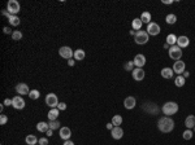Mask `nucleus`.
<instances>
[{"mask_svg":"<svg viewBox=\"0 0 195 145\" xmlns=\"http://www.w3.org/2000/svg\"><path fill=\"white\" fill-rule=\"evenodd\" d=\"M157 128L160 130L164 134H168V132H172L173 128H174V120L169 117H161L160 119L157 120Z\"/></svg>","mask_w":195,"mask_h":145,"instance_id":"obj_1","label":"nucleus"},{"mask_svg":"<svg viewBox=\"0 0 195 145\" xmlns=\"http://www.w3.org/2000/svg\"><path fill=\"white\" fill-rule=\"evenodd\" d=\"M161 110H163V113L165 114V115H173V114H176L177 111H178V104H177V102H173V101H168L164 104Z\"/></svg>","mask_w":195,"mask_h":145,"instance_id":"obj_2","label":"nucleus"},{"mask_svg":"<svg viewBox=\"0 0 195 145\" xmlns=\"http://www.w3.org/2000/svg\"><path fill=\"white\" fill-rule=\"evenodd\" d=\"M7 9L8 12L12 14V16H16L17 13H20V9H21V5L17 0H9L7 3Z\"/></svg>","mask_w":195,"mask_h":145,"instance_id":"obj_3","label":"nucleus"},{"mask_svg":"<svg viewBox=\"0 0 195 145\" xmlns=\"http://www.w3.org/2000/svg\"><path fill=\"white\" fill-rule=\"evenodd\" d=\"M148 38H150V35L147 34V31H140V30L137 31L135 35H134V40H135V43L139 45L146 44L147 42H148Z\"/></svg>","mask_w":195,"mask_h":145,"instance_id":"obj_4","label":"nucleus"},{"mask_svg":"<svg viewBox=\"0 0 195 145\" xmlns=\"http://www.w3.org/2000/svg\"><path fill=\"white\" fill-rule=\"evenodd\" d=\"M169 57L172 60H174V61H178V60H181L182 57V51L181 48L178 47V45H172V47L169 48Z\"/></svg>","mask_w":195,"mask_h":145,"instance_id":"obj_5","label":"nucleus"},{"mask_svg":"<svg viewBox=\"0 0 195 145\" xmlns=\"http://www.w3.org/2000/svg\"><path fill=\"white\" fill-rule=\"evenodd\" d=\"M142 110H145L148 114H157L159 113V106L155 102H145L142 105Z\"/></svg>","mask_w":195,"mask_h":145,"instance_id":"obj_6","label":"nucleus"},{"mask_svg":"<svg viewBox=\"0 0 195 145\" xmlns=\"http://www.w3.org/2000/svg\"><path fill=\"white\" fill-rule=\"evenodd\" d=\"M46 105H48L51 109L57 108V105H59L57 96H56L55 93H48V95L46 96Z\"/></svg>","mask_w":195,"mask_h":145,"instance_id":"obj_7","label":"nucleus"},{"mask_svg":"<svg viewBox=\"0 0 195 145\" xmlns=\"http://www.w3.org/2000/svg\"><path fill=\"white\" fill-rule=\"evenodd\" d=\"M147 34L148 35H152V36H156L160 34V26L157 25L156 22H150L148 25H147Z\"/></svg>","mask_w":195,"mask_h":145,"instance_id":"obj_8","label":"nucleus"},{"mask_svg":"<svg viewBox=\"0 0 195 145\" xmlns=\"http://www.w3.org/2000/svg\"><path fill=\"white\" fill-rule=\"evenodd\" d=\"M59 53H60V56H61L62 58H67V60H72V57H74V52L72 51V48L67 47V45L60 48Z\"/></svg>","mask_w":195,"mask_h":145,"instance_id":"obj_9","label":"nucleus"},{"mask_svg":"<svg viewBox=\"0 0 195 145\" xmlns=\"http://www.w3.org/2000/svg\"><path fill=\"white\" fill-rule=\"evenodd\" d=\"M12 106L14 109H17V110H22L25 108V101H23V99L21 96H14L12 99Z\"/></svg>","mask_w":195,"mask_h":145,"instance_id":"obj_10","label":"nucleus"},{"mask_svg":"<svg viewBox=\"0 0 195 145\" xmlns=\"http://www.w3.org/2000/svg\"><path fill=\"white\" fill-rule=\"evenodd\" d=\"M133 79L134 80H137V82H140V80H143L145 79V75H146V72H145V70L143 69H140V68H137V69H134L133 71Z\"/></svg>","mask_w":195,"mask_h":145,"instance_id":"obj_11","label":"nucleus"},{"mask_svg":"<svg viewBox=\"0 0 195 145\" xmlns=\"http://www.w3.org/2000/svg\"><path fill=\"white\" fill-rule=\"evenodd\" d=\"M185 69H186V63L184 61H181V60L176 61L174 65H173V71H174L176 74H182V72H185Z\"/></svg>","mask_w":195,"mask_h":145,"instance_id":"obj_12","label":"nucleus"},{"mask_svg":"<svg viewBox=\"0 0 195 145\" xmlns=\"http://www.w3.org/2000/svg\"><path fill=\"white\" fill-rule=\"evenodd\" d=\"M135 105H137V100H135V97H133V96H128V97L124 100V106L128 110L134 109Z\"/></svg>","mask_w":195,"mask_h":145,"instance_id":"obj_13","label":"nucleus"},{"mask_svg":"<svg viewBox=\"0 0 195 145\" xmlns=\"http://www.w3.org/2000/svg\"><path fill=\"white\" fill-rule=\"evenodd\" d=\"M111 135H112V137L115 139V140H120V139H122V136H124V131H122V128L120 126H115L112 128V131H111Z\"/></svg>","mask_w":195,"mask_h":145,"instance_id":"obj_14","label":"nucleus"},{"mask_svg":"<svg viewBox=\"0 0 195 145\" xmlns=\"http://www.w3.org/2000/svg\"><path fill=\"white\" fill-rule=\"evenodd\" d=\"M134 65H135L137 68L142 69L143 66L146 65V57L143 56V54H137V56L134 57Z\"/></svg>","mask_w":195,"mask_h":145,"instance_id":"obj_15","label":"nucleus"},{"mask_svg":"<svg viewBox=\"0 0 195 145\" xmlns=\"http://www.w3.org/2000/svg\"><path fill=\"white\" fill-rule=\"evenodd\" d=\"M189 44H190V40H189L187 36H185V35L178 36V39H177V45H178L179 48H187Z\"/></svg>","mask_w":195,"mask_h":145,"instance_id":"obj_16","label":"nucleus"},{"mask_svg":"<svg viewBox=\"0 0 195 145\" xmlns=\"http://www.w3.org/2000/svg\"><path fill=\"white\" fill-rule=\"evenodd\" d=\"M16 91H17V93H18V95H29V93H30L28 84H25V83L17 84V86H16Z\"/></svg>","mask_w":195,"mask_h":145,"instance_id":"obj_17","label":"nucleus"},{"mask_svg":"<svg viewBox=\"0 0 195 145\" xmlns=\"http://www.w3.org/2000/svg\"><path fill=\"white\" fill-rule=\"evenodd\" d=\"M70 136H72L70 128H68V127H61V128H60V137H61L62 140H65V141L69 140Z\"/></svg>","mask_w":195,"mask_h":145,"instance_id":"obj_18","label":"nucleus"},{"mask_svg":"<svg viewBox=\"0 0 195 145\" xmlns=\"http://www.w3.org/2000/svg\"><path fill=\"white\" fill-rule=\"evenodd\" d=\"M161 77L165 78V79H170V78H173V74H174V71H173V69L170 68H164L163 70L160 71Z\"/></svg>","mask_w":195,"mask_h":145,"instance_id":"obj_19","label":"nucleus"},{"mask_svg":"<svg viewBox=\"0 0 195 145\" xmlns=\"http://www.w3.org/2000/svg\"><path fill=\"white\" fill-rule=\"evenodd\" d=\"M185 125H186V127H187L189 130L193 128V127H195V115L190 114V115L186 117V119H185Z\"/></svg>","mask_w":195,"mask_h":145,"instance_id":"obj_20","label":"nucleus"},{"mask_svg":"<svg viewBox=\"0 0 195 145\" xmlns=\"http://www.w3.org/2000/svg\"><path fill=\"white\" fill-rule=\"evenodd\" d=\"M48 119L50 120H57V117H59V109L57 108H53L48 111Z\"/></svg>","mask_w":195,"mask_h":145,"instance_id":"obj_21","label":"nucleus"},{"mask_svg":"<svg viewBox=\"0 0 195 145\" xmlns=\"http://www.w3.org/2000/svg\"><path fill=\"white\" fill-rule=\"evenodd\" d=\"M37 130L39 132H47L50 130V125L47 122H39L37 125Z\"/></svg>","mask_w":195,"mask_h":145,"instance_id":"obj_22","label":"nucleus"},{"mask_svg":"<svg viewBox=\"0 0 195 145\" xmlns=\"http://www.w3.org/2000/svg\"><path fill=\"white\" fill-rule=\"evenodd\" d=\"M142 26H143V22L140 21V18H134L133 22H131V27H133V30H138V31H139Z\"/></svg>","mask_w":195,"mask_h":145,"instance_id":"obj_23","label":"nucleus"},{"mask_svg":"<svg viewBox=\"0 0 195 145\" xmlns=\"http://www.w3.org/2000/svg\"><path fill=\"white\" fill-rule=\"evenodd\" d=\"M25 141L28 145H37L38 139H37V136H34V135H28L25 137Z\"/></svg>","mask_w":195,"mask_h":145,"instance_id":"obj_24","label":"nucleus"},{"mask_svg":"<svg viewBox=\"0 0 195 145\" xmlns=\"http://www.w3.org/2000/svg\"><path fill=\"white\" fill-rule=\"evenodd\" d=\"M140 21H142L143 23H147V25H148V23L151 22V13H150V12H143L142 16H140Z\"/></svg>","mask_w":195,"mask_h":145,"instance_id":"obj_25","label":"nucleus"},{"mask_svg":"<svg viewBox=\"0 0 195 145\" xmlns=\"http://www.w3.org/2000/svg\"><path fill=\"white\" fill-rule=\"evenodd\" d=\"M177 36L174 35V34H169L167 36V43L170 45V47H172V45H176V43H177Z\"/></svg>","mask_w":195,"mask_h":145,"instance_id":"obj_26","label":"nucleus"},{"mask_svg":"<svg viewBox=\"0 0 195 145\" xmlns=\"http://www.w3.org/2000/svg\"><path fill=\"white\" fill-rule=\"evenodd\" d=\"M185 83H186V79H185V77H182V75H178V77L174 79V84L177 87H184Z\"/></svg>","mask_w":195,"mask_h":145,"instance_id":"obj_27","label":"nucleus"},{"mask_svg":"<svg viewBox=\"0 0 195 145\" xmlns=\"http://www.w3.org/2000/svg\"><path fill=\"white\" fill-rule=\"evenodd\" d=\"M85 51L83 49H77L76 52H74V58L76 60H78V61H81V60H83L85 58Z\"/></svg>","mask_w":195,"mask_h":145,"instance_id":"obj_28","label":"nucleus"},{"mask_svg":"<svg viewBox=\"0 0 195 145\" xmlns=\"http://www.w3.org/2000/svg\"><path fill=\"white\" fill-rule=\"evenodd\" d=\"M165 21H167V23H169V25H174V23L177 22V17H176V14H168V16L165 17Z\"/></svg>","mask_w":195,"mask_h":145,"instance_id":"obj_29","label":"nucleus"},{"mask_svg":"<svg viewBox=\"0 0 195 145\" xmlns=\"http://www.w3.org/2000/svg\"><path fill=\"white\" fill-rule=\"evenodd\" d=\"M8 20H9V23H11L12 26H18L20 23H21L20 18L17 17V16H11L9 18H8Z\"/></svg>","mask_w":195,"mask_h":145,"instance_id":"obj_30","label":"nucleus"},{"mask_svg":"<svg viewBox=\"0 0 195 145\" xmlns=\"http://www.w3.org/2000/svg\"><path fill=\"white\" fill-rule=\"evenodd\" d=\"M112 125L113 126H121L122 125V117L118 115V114L115 115V117L112 118Z\"/></svg>","mask_w":195,"mask_h":145,"instance_id":"obj_31","label":"nucleus"},{"mask_svg":"<svg viewBox=\"0 0 195 145\" xmlns=\"http://www.w3.org/2000/svg\"><path fill=\"white\" fill-rule=\"evenodd\" d=\"M39 96H40V93H39L38 89H31V91H30V93H29V97L31 100H38Z\"/></svg>","mask_w":195,"mask_h":145,"instance_id":"obj_32","label":"nucleus"},{"mask_svg":"<svg viewBox=\"0 0 195 145\" xmlns=\"http://www.w3.org/2000/svg\"><path fill=\"white\" fill-rule=\"evenodd\" d=\"M50 130H57V128H60V122L59 120H50Z\"/></svg>","mask_w":195,"mask_h":145,"instance_id":"obj_33","label":"nucleus"},{"mask_svg":"<svg viewBox=\"0 0 195 145\" xmlns=\"http://www.w3.org/2000/svg\"><path fill=\"white\" fill-rule=\"evenodd\" d=\"M133 68H134V61H128V62L124 65V69H125L126 71H133V70H134Z\"/></svg>","mask_w":195,"mask_h":145,"instance_id":"obj_34","label":"nucleus"},{"mask_svg":"<svg viewBox=\"0 0 195 145\" xmlns=\"http://www.w3.org/2000/svg\"><path fill=\"white\" fill-rule=\"evenodd\" d=\"M182 137H184L185 140H190V139L193 137V131H191V130H186L184 134H182Z\"/></svg>","mask_w":195,"mask_h":145,"instance_id":"obj_35","label":"nucleus"},{"mask_svg":"<svg viewBox=\"0 0 195 145\" xmlns=\"http://www.w3.org/2000/svg\"><path fill=\"white\" fill-rule=\"evenodd\" d=\"M12 38H13V40H21V39H22V32L21 31H13Z\"/></svg>","mask_w":195,"mask_h":145,"instance_id":"obj_36","label":"nucleus"},{"mask_svg":"<svg viewBox=\"0 0 195 145\" xmlns=\"http://www.w3.org/2000/svg\"><path fill=\"white\" fill-rule=\"evenodd\" d=\"M7 122H8V117L5 115V114H1V115H0V125L4 126Z\"/></svg>","mask_w":195,"mask_h":145,"instance_id":"obj_37","label":"nucleus"},{"mask_svg":"<svg viewBox=\"0 0 195 145\" xmlns=\"http://www.w3.org/2000/svg\"><path fill=\"white\" fill-rule=\"evenodd\" d=\"M38 143H39V145H47L48 144V140H47L46 137H42V139H39Z\"/></svg>","mask_w":195,"mask_h":145,"instance_id":"obj_38","label":"nucleus"},{"mask_svg":"<svg viewBox=\"0 0 195 145\" xmlns=\"http://www.w3.org/2000/svg\"><path fill=\"white\" fill-rule=\"evenodd\" d=\"M57 109L59 110H65V109H67V104H65V102H59Z\"/></svg>","mask_w":195,"mask_h":145,"instance_id":"obj_39","label":"nucleus"},{"mask_svg":"<svg viewBox=\"0 0 195 145\" xmlns=\"http://www.w3.org/2000/svg\"><path fill=\"white\" fill-rule=\"evenodd\" d=\"M3 31H4V34H13V31H11L9 27H4V29H3Z\"/></svg>","mask_w":195,"mask_h":145,"instance_id":"obj_40","label":"nucleus"},{"mask_svg":"<svg viewBox=\"0 0 195 145\" xmlns=\"http://www.w3.org/2000/svg\"><path fill=\"white\" fill-rule=\"evenodd\" d=\"M4 105H7V106L12 105V100H11V99H5V100H4Z\"/></svg>","mask_w":195,"mask_h":145,"instance_id":"obj_41","label":"nucleus"},{"mask_svg":"<svg viewBox=\"0 0 195 145\" xmlns=\"http://www.w3.org/2000/svg\"><path fill=\"white\" fill-rule=\"evenodd\" d=\"M163 4L170 5V4H173V0H163Z\"/></svg>","mask_w":195,"mask_h":145,"instance_id":"obj_42","label":"nucleus"},{"mask_svg":"<svg viewBox=\"0 0 195 145\" xmlns=\"http://www.w3.org/2000/svg\"><path fill=\"white\" fill-rule=\"evenodd\" d=\"M62 145H74V143H73V141H70V140H67Z\"/></svg>","mask_w":195,"mask_h":145,"instance_id":"obj_43","label":"nucleus"},{"mask_svg":"<svg viewBox=\"0 0 195 145\" xmlns=\"http://www.w3.org/2000/svg\"><path fill=\"white\" fill-rule=\"evenodd\" d=\"M68 65H69V66H74V61H73V60H69V61H68Z\"/></svg>","mask_w":195,"mask_h":145,"instance_id":"obj_44","label":"nucleus"},{"mask_svg":"<svg viewBox=\"0 0 195 145\" xmlns=\"http://www.w3.org/2000/svg\"><path fill=\"white\" fill-rule=\"evenodd\" d=\"M112 126H113L112 123H108V125H107V128H108V130H111V131H112V128H113Z\"/></svg>","mask_w":195,"mask_h":145,"instance_id":"obj_45","label":"nucleus"},{"mask_svg":"<svg viewBox=\"0 0 195 145\" xmlns=\"http://www.w3.org/2000/svg\"><path fill=\"white\" fill-rule=\"evenodd\" d=\"M46 134H47V136H52V130H48Z\"/></svg>","mask_w":195,"mask_h":145,"instance_id":"obj_46","label":"nucleus"},{"mask_svg":"<svg viewBox=\"0 0 195 145\" xmlns=\"http://www.w3.org/2000/svg\"><path fill=\"white\" fill-rule=\"evenodd\" d=\"M164 48H165V49H169V48H170V45L168 44V43H165V44H164Z\"/></svg>","mask_w":195,"mask_h":145,"instance_id":"obj_47","label":"nucleus"}]
</instances>
